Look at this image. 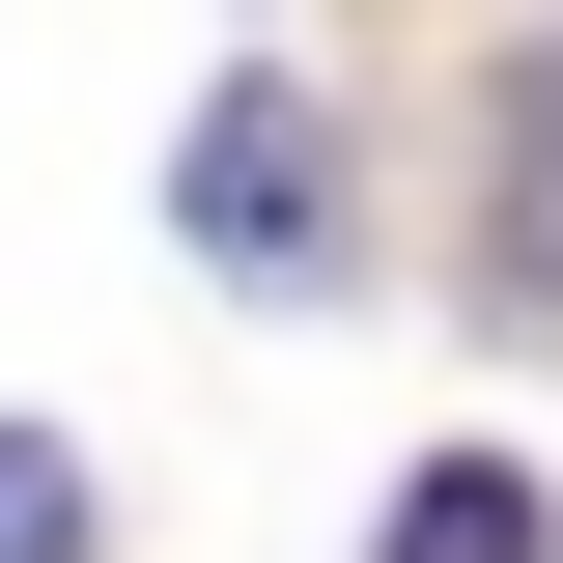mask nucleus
Instances as JSON below:
<instances>
[{
  "mask_svg": "<svg viewBox=\"0 0 563 563\" xmlns=\"http://www.w3.org/2000/svg\"><path fill=\"white\" fill-rule=\"evenodd\" d=\"M366 563H536V479H507V451H422V507H395Z\"/></svg>",
  "mask_w": 563,
  "mask_h": 563,
  "instance_id": "obj_2",
  "label": "nucleus"
},
{
  "mask_svg": "<svg viewBox=\"0 0 563 563\" xmlns=\"http://www.w3.org/2000/svg\"><path fill=\"white\" fill-rule=\"evenodd\" d=\"M507 282L563 310V57H536V113H507Z\"/></svg>",
  "mask_w": 563,
  "mask_h": 563,
  "instance_id": "obj_3",
  "label": "nucleus"
},
{
  "mask_svg": "<svg viewBox=\"0 0 563 563\" xmlns=\"http://www.w3.org/2000/svg\"><path fill=\"white\" fill-rule=\"evenodd\" d=\"M0 563H85V451H29V422H0Z\"/></svg>",
  "mask_w": 563,
  "mask_h": 563,
  "instance_id": "obj_4",
  "label": "nucleus"
},
{
  "mask_svg": "<svg viewBox=\"0 0 563 563\" xmlns=\"http://www.w3.org/2000/svg\"><path fill=\"white\" fill-rule=\"evenodd\" d=\"M198 254L225 282H339V141H310V85H225L198 113Z\"/></svg>",
  "mask_w": 563,
  "mask_h": 563,
  "instance_id": "obj_1",
  "label": "nucleus"
}]
</instances>
